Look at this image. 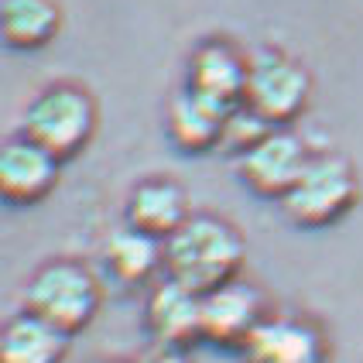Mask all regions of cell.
<instances>
[{
    "mask_svg": "<svg viewBox=\"0 0 363 363\" xmlns=\"http://www.w3.org/2000/svg\"><path fill=\"white\" fill-rule=\"evenodd\" d=\"M243 240L230 223L216 216H189L179 233L164 240V271L172 281L199 295L237 281L243 267Z\"/></svg>",
    "mask_w": 363,
    "mask_h": 363,
    "instance_id": "obj_1",
    "label": "cell"
},
{
    "mask_svg": "<svg viewBox=\"0 0 363 363\" xmlns=\"http://www.w3.org/2000/svg\"><path fill=\"white\" fill-rule=\"evenodd\" d=\"M21 130L55 162L76 158L96 130V106L76 86H55L24 110Z\"/></svg>",
    "mask_w": 363,
    "mask_h": 363,
    "instance_id": "obj_2",
    "label": "cell"
},
{
    "mask_svg": "<svg viewBox=\"0 0 363 363\" xmlns=\"http://www.w3.org/2000/svg\"><path fill=\"white\" fill-rule=\"evenodd\" d=\"M28 312L41 323L55 325L65 336H76L93 323L100 308V284L96 278L72 261H55L41 267L24 291Z\"/></svg>",
    "mask_w": 363,
    "mask_h": 363,
    "instance_id": "obj_3",
    "label": "cell"
},
{
    "mask_svg": "<svg viewBox=\"0 0 363 363\" xmlns=\"http://www.w3.org/2000/svg\"><path fill=\"white\" fill-rule=\"evenodd\" d=\"M357 199H360V185L350 162L336 155H319L305 164V172L281 199V206L291 223L319 230L343 220L357 206Z\"/></svg>",
    "mask_w": 363,
    "mask_h": 363,
    "instance_id": "obj_4",
    "label": "cell"
},
{
    "mask_svg": "<svg viewBox=\"0 0 363 363\" xmlns=\"http://www.w3.org/2000/svg\"><path fill=\"white\" fill-rule=\"evenodd\" d=\"M308 89H312L308 72L298 62L284 59L278 52H257L247 72L243 106L264 117L271 127H284L305 110Z\"/></svg>",
    "mask_w": 363,
    "mask_h": 363,
    "instance_id": "obj_5",
    "label": "cell"
},
{
    "mask_svg": "<svg viewBox=\"0 0 363 363\" xmlns=\"http://www.w3.org/2000/svg\"><path fill=\"white\" fill-rule=\"evenodd\" d=\"M308 162L312 158L305 144L295 134L274 127L257 147H250L243 158H237V172H240L243 185L257 192L261 199H284Z\"/></svg>",
    "mask_w": 363,
    "mask_h": 363,
    "instance_id": "obj_6",
    "label": "cell"
},
{
    "mask_svg": "<svg viewBox=\"0 0 363 363\" xmlns=\"http://www.w3.org/2000/svg\"><path fill=\"white\" fill-rule=\"evenodd\" d=\"M264 323L261 291L247 281H230L202 295V340L223 350H243Z\"/></svg>",
    "mask_w": 363,
    "mask_h": 363,
    "instance_id": "obj_7",
    "label": "cell"
},
{
    "mask_svg": "<svg viewBox=\"0 0 363 363\" xmlns=\"http://www.w3.org/2000/svg\"><path fill=\"white\" fill-rule=\"evenodd\" d=\"M247 72H250V59H240L230 45L209 41L196 48V55L189 62V93L233 113L237 106H243Z\"/></svg>",
    "mask_w": 363,
    "mask_h": 363,
    "instance_id": "obj_8",
    "label": "cell"
},
{
    "mask_svg": "<svg viewBox=\"0 0 363 363\" xmlns=\"http://www.w3.org/2000/svg\"><path fill=\"white\" fill-rule=\"evenodd\" d=\"M147 329L158 346L185 350L202 340V295L185 284L164 278L147 295Z\"/></svg>",
    "mask_w": 363,
    "mask_h": 363,
    "instance_id": "obj_9",
    "label": "cell"
},
{
    "mask_svg": "<svg viewBox=\"0 0 363 363\" xmlns=\"http://www.w3.org/2000/svg\"><path fill=\"white\" fill-rule=\"evenodd\" d=\"M59 164L48 151H41L38 144L28 138L11 141L0 155V192L4 199L14 206H31V202L45 199L55 182H59Z\"/></svg>",
    "mask_w": 363,
    "mask_h": 363,
    "instance_id": "obj_10",
    "label": "cell"
},
{
    "mask_svg": "<svg viewBox=\"0 0 363 363\" xmlns=\"http://www.w3.org/2000/svg\"><path fill=\"white\" fill-rule=\"evenodd\" d=\"M240 353L243 363H325L323 336L298 319H264Z\"/></svg>",
    "mask_w": 363,
    "mask_h": 363,
    "instance_id": "obj_11",
    "label": "cell"
},
{
    "mask_svg": "<svg viewBox=\"0 0 363 363\" xmlns=\"http://www.w3.org/2000/svg\"><path fill=\"white\" fill-rule=\"evenodd\" d=\"M185 223H189V202L185 192L172 182H141L127 202V226L155 240H168Z\"/></svg>",
    "mask_w": 363,
    "mask_h": 363,
    "instance_id": "obj_12",
    "label": "cell"
},
{
    "mask_svg": "<svg viewBox=\"0 0 363 363\" xmlns=\"http://www.w3.org/2000/svg\"><path fill=\"white\" fill-rule=\"evenodd\" d=\"M226 117H230L226 110L206 103L196 93H182V96L172 100V110H168V134L182 151L202 155V151L220 147Z\"/></svg>",
    "mask_w": 363,
    "mask_h": 363,
    "instance_id": "obj_13",
    "label": "cell"
},
{
    "mask_svg": "<svg viewBox=\"0 0 363 363\" xmlns=\"http://www.w3.org/2000/svg\"><path fill=\"white\" fill-rule=\"evenodd\" d=\"M65 350H69L65 333L41 323L38 315L24 312V315H14L4 329L0 363H62Z\"/></svg>",
    "mask_w": 363,
    "mask_h": 363,
    "instance_id": "obj_14",
    "label": "cell"
},
{
    "mask_svg": "<svg viewBox=\"0 0 363 363\" xmlns=\"http://www.w3.org/2000/svg\"><path fill=\"white\" fill-rule=\"evenodd\" d=\"M103 261L121 284H144L155 278L158 267H164V243L134 226H123L103 243Z\"/></svg>",
    "mask_w": 363,
    "mask_h": 363,
    "instance_id": "obj_15",
    "label": "cell"
},
{
    "mask_svg": "<svg viewBox=\"0 0 363 363\" xmlns=\"http://www.w3.org/2000/svg\"><path fill=\"white\" fill-rule=\"evenodd\" d=\"M59 7L52 0H4L0 28L11 48H41L59 31Z\"/></svg>",
    "mask_w": 363,
    "mask_h": 363,
    "instance_id": "obj_16",
    "label": "cell"
},
{
    "mask_svg": "<svg viewBox=\"0 0 363 363\" xmlns=\"http://www.w3.org/2000/svg\"><path fill=\"white\" fill-rule=\"evenodd\" d=\"M271 130H274V127L264 121V117H257L254 110L237 106V110L226 117V123H223L220 147L223 151H230V155H237V158H243V155H247L250 147H257Z\"/></svg>",
    "mask_w": 363,
    "mask_h": 363,
    "instance_id": "obj_17",
    "label": "cell"
},
{
    "mask_svg": "<svg viewBox=\"0 0 363 363\" xmlns=\"http://www.w3.org/2000/svg\"><path fill=\"white\" fill-rule=\"evenodd\" d=\"M134 363H189L185 350H172V346H155L151 353H144L141 360Z\"/></svg>",
    "mask_w": 363,
    "mask_h": 363,
    "instance_id": "obj_18",
    "label": "cell"
}]
</instances>
